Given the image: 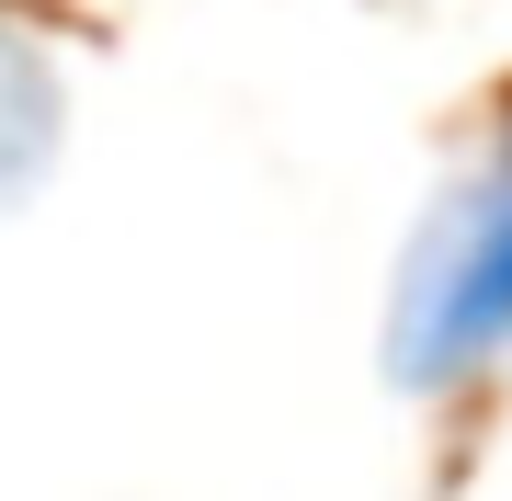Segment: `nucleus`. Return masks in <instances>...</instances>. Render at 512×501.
<instances>
[{
  "label": "nucleus",
  "mask_w": 512,
  "mask_h": 501,
  "mask_svg": "<svg viewBox=\"0 0 512 501\" xmlns=\"http://www.w3.org/2000/svg\"><path fill=\"white\" fill-rule=\"evenodd\" d=\"M501 353H512V137L433 194L387 285V376L410 399L478 388Z\"/></svg>",
  "instance_id": "nucleus-1"
},
{
  "label": "nucleus",
  "mask_w": 512,
  "mask_h": 501,
  "mask_svg": "<svg viewBox=\"0 0 512 501\" xmlns=\"http://www.w3.org/2000/svg\"><path fill=\"white\" fill-rule=\"evenodd\" d=\"M46 149H57V57L0 12V205L46 171Z\"/></svg>",
  "instance_id": "nucleus-2"
}]
</instances>
